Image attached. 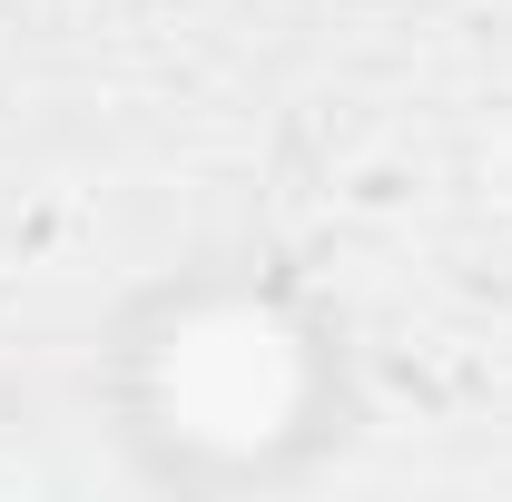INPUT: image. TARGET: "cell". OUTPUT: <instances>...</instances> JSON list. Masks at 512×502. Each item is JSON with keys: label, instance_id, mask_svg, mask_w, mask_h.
I'll use <instances>...</instances> for the list:
<instances>
[{"label": "cell", "instance_id": "1", "mask_svg": "<svg viewBox=\"0 0 512 502\" xmlns=\"http://www.w3.org/2000/svg\"><path fill=\"white\" fill-rule=\"evenodd\" d=\"M109 394L128 463L178 493H266L355 434L345 335L286 276H168L119 325Z\"/></svg>", "mask_w": 512, "mask_h": 502}]
</instances>
